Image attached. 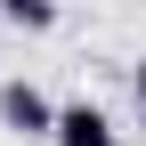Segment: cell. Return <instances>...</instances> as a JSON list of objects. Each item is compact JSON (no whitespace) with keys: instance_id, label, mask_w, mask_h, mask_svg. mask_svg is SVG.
<instances>
[{"instance_id":"277c9868","label":"cell","mask_w":146,"mask_h":146,"mask_svg":"<svg viewBox=\"0 0 146 146\" xmlns=\"http://www.w3.org/2000/svg\"><path fill=\"white\" fill-rule=\"evenodd\" d=\"M130 98H138V114H146V57L130 65Z\"/></svg>"},{"instance_id":"3957f363","label":"cell","mask_w":146,"mask_h":146,"mask_svg":"<svg viewBox=\"0 0 146 146\" xmlns=\"http://www.w3.org/2000/svg\"><path fill=\"white\" fill-rule=\"evenodd\" d=\"M8 25H16V33H49L57 8H49V0H8Z\"/></svg>"},{"instance_id":"6da1fadb","label":"cell","mask_w":146,"mask_h":146,"mask_svg":"<svg viewBox=\"0 0 146 146\" xmlns=\"http://www.w3.org/2000/svg\"><path fill=\"white\" fill-rule=\"evenodd\" d=\"M0 122H8L16 138H57V106L33 81H0Z\"/></svg>"},{"instance_id":"7a4b0ae2","label":"cell","mask_w":146,"mask_h":146,"mask_svg":"<svg viewBox=\"0 0 146 146\" xmlns=\"http://www.w3.org/2000/svg\"><path fill=\"white\" fill-rule=\"evenodd\" d=\"M49 146H114V114L98 98H73V106H57V138Z\"/></svg>"}]
</instances>
